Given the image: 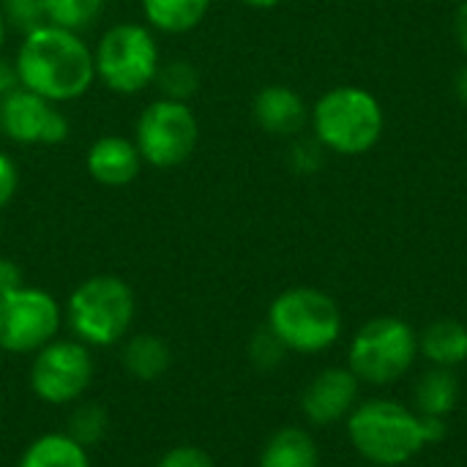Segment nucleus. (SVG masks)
<instances>
[{"label":"nucleus","mask_w":467,"mask_h":467,"mask_svg":"<svg viewBox=\"0 0 467 467\" xmlns=\"http://www.w3.org/2000/svg\"><path fill=\"white\" fill-rule=\"evenodd\" d=\"M361 380L345 367H328L317 372L301 394V413L315 427H331L345 421L358 405Z\"/></svg>","instance_id":"12"},{"label":"nucleus","mask_w":467,"mask_h":467,"mask_svg":"<svg viewBox=\"0 0 467 467\" xmlns=\"http://www.w3.org/2000/svg\"><path fill=\"white\" fill-rule=\"evenodd\" d=\"M96 375V361L93 350L74 337H57L41 350L33 353L30 361V391L38 402L52 405V408H66L77 405Z\"/></svg>","instance_id":"9"},{"label":"nucleus","mask_w":467,"mask_h":467,"mask_svg":"<svg viewBox=\"0 0 467 467\" xmlns=\"http://www.w3.org/2000/svg\"><path fill=\"white\" fill-rule=\"evenodd\" d=\"M16 467H93V462L90 451L66 432H47L25 446Z\"/></svg>","instance_id":"19"},{"label":"nucleus","mask_w":467,"mask_h":467,"mask_svg":"<svg viewBox=\"0 0 467 467\" xmlns=\"http://www.w3.org/2000/svg\"><path fill=\"white\" fill-rule=\"evenodd\" d=\"M120 367L140 383L164 378L172 367V350L159 334H129L120 342Z\"/></svg>","instance_id":"15"},{"label":"nucleus","mask_w":467,"mask_h":467,"mask_svg":"<svg viewBox=\"0 0 467 467\" xmlns=\"http://www.w3.org/2000/svg\"><path fill=\"white\" fill-rule=\"evenodd\" d=\"M16 189H19V167L8 153L0 150V211L14 200Z\"/></svg>","instance_id":"28"},{"label":"nucleus","mask_w":467,"mask_h":467,"mask_svg":"<svg viewBox=\"0 0 467 467\" xmlns=\"http://www.w3.org/2000/svg\"><path fill=\"white\" fill-rule=\"evenodd\" d=\"M16 88H22V82H19V74H16L14 60L0 57V99H5L8 93H14Z\"/></svg>","instance_id":"30"},{"label":"nucleus","mask_w":467,"mask_h":467,"mask_svg":"<svg viewBox=\"0 0 467 467\" xmlns=\"http://www.w3.org/2000/svg\"><path fill=\"white\" fill-rule=\"evenodd\" d=\"M153 88L159 90V99H172V101H186L192 104V99L200 93V71L192 60L186 57H172V60H161Z\"/></svg>","instance_id":"21"},{"label":"nucleus","mask_w":467,"mask_h":467,"mask_svg":"<svg viewBox=\"0 0 467 467\" xmlns=\"http://www.w3.org/2000/svg\"><path fill=\"white\" fill-rule=\"evenodd\" d=\"M0 14L5 19V27L19 36H27L47 25L44 0H0Z\"/></svg>","instance_id":"24"},{"label":"nucleus","mask_w":467,"mask_h":467,"mask_svg":"<svg viewBox=\"0 0 467 467\" xmlns=\"http://www.w3.org/2000/svg\"><path fill=\"white\" fill-rule=\"evenodd\" d=\"M131 140L148 167H181L194 156L200 145L197 112L186 101L156 99L140 112Z\"/></svg>","instance_id":"8"},{"label":"nucleus","mask_w":467,"mask_h":467,"mask_svg":"<svg viewBox=\"0 0 467 467\" xmlns=\"http://www.w3.org/2000/svg\"><path fill=\"white\" fill-rule=\"evenodd\" d=\"M142 19L153 33L181 36L194 30L211 11V0H140Z\"/></svg>","instance_id":"17"},{"label":"nucleus","mask_w":467,"mask_h":467,"mask_svg":"<svg viewBox=\"0 0 467 467\" xmlns=\"http://www.w3.org/2000/svg\"><path fill=\"white\" fill-rule=\"evenodd\" d=\"M107 8V0H44L47 25L85 33L90 30Z\"/></svg>","instance_id":"22"},{"label":"nucleus","mask_w":467,"mask_h":467,"mask_svg":"<svg viewBox=\"0 0 467 467\" xmlns=\"http://www.w3.org/2000/svg\"><path fill=\"white\" fill-rule=\"evenodd\" d=\"M419 356V334L400 317L383 315L364 323L350 339L348 369L367 386L402 380Z\"/></svg>","instance_id":"7"},{"label":"nucleus","mask_w":467,"mask_h":467,"mask_svg":"<svg viewBox=\"0 0 467 467\" xmlns=\"http://www.w3.org/2000/svg\"><path fill=\"white\" fill-rule=\"evenodd\" d=\"M145 161L131 137L104 134L85 153V170L99 186L120 189L140 178Z\"/></svg>","instance_id":"13"},{"label":"nucleus","mask_w":467,"mask_h":467,"mask_svg":"<svg viewBox=\"0 0 467 467\" xmlns=\"http://www.w3.org/2000/svg\"><path fill=\"white\" fill-rule=\"evenodd\" d=\"M5 36H8V27H5V19H3V14H0V49H3V44H5Z\"/></svg>","instance_id":"34"},{"label":"nucleus","mask_w":467,"mask_h":467,"mask_svg":"<svg viewBox=\"0 0 467 467\" xmlns=\"http://www.w3.org/2000/svg\"><path fill=\"white\" fill-rule=\"evenodd\" d=\"M323 150H326V148H323L317 140H301V142H296L293 150H290V164H293L298 172L309 175V172H315V170L323 164Z\"/></svg>","instance_id":"27"},{"label":"nucleus","mask_w":467,"mask_h":467,"mask_svg":"<svg viewBox=\"0 0 467 467\" xmlns=\"http://www.w3.org/2000/svg\"><path fill=\"white\" fill-rule=\"evenodd\" d=\"M134 317L137 296L131 285L115 274H96L82 279L63 306V326L90 350L120 345L131 334Z\"/></svg>","instance_id":"2"},{"label":"nucleus","mask_w":467,"mask_h":467,"mask_svg":"<svg viewBox=\"0 0 467 467\" xmlns=\"http://www.w3.org/2000/svg\"><path fill=\"white\" fill-rule=\"evenodd\" d=\"M454 93H457V99L467 107V63L460 68V74L454 79Z\"/></svg>","instance_id":"32"},{"label":"nucleus","mask_w":467,"mask_h":467,"mask_svg":"<svg viewBox=\"0 0 467 467\" xmlns=\"http://www.w3.org/2000/svg\"><path fill=\"white\" fill-rule=\"evenodd\" d=\"M287 356V348L276 339V334L265 326L260 328L252 342H249V361L260 369V372H271V369H279L282 361Z\"/></svg>","instance_id":"25"},{"label":"nucleus","mask_w":467,"mask_h":467,"mask_svg":"<svg viewBox=\"0 0 467 467\" xmlns=\"http://www.w3.org/2000/svg\"><path fill=\"white\" fill-rule=\"evenodd\" d=\"M419 353L443 369H457L467 361V326L454 317H441L419 334Z\"/></svg>","instance_id":"16"},{"label":"nucleus","mask_w":467,"mask_h":467,"mask_svg":"<svg viewBox=\"0 0 467 467\" xmlns=\"http://www.w3.org/2000/svg\"><path fill=\"white\" fill-rule=\"evenodd\" d=\"M0 134L16 145H41L52 148L68 140L71 120L60 109V104L27 90L16 88L3 99L0 112Z\"/></svg>","instance_id":"11"},{"label":"nucleus","mask_w":467,"mask_h":467,"mask_svg":"<svg viewBox=\"0 0 467 467\" xmlns=\"http://www.w3.org/2000/svg\"><path fill=\"white\" fill-rule=\"evenodd\" d=\"M19 285H25L22 268L11 257H3L0 254V296L8 293V290H14V287H19Z\"/></svg>","instance_id":"29"},{"label":"nucleus","mask_w":467,"mask_h":467,"mask_svg":"<svg viewBox=\"0 0 467 467\" xmlns=\"http://www.w3.org/2000/svg\"><path fill=\"white\" fill-rule=\"evenodd\" d=\"M348 438L367 462L380 467L405 465L430 446L424 416L394 400H369L356 405L348 416Z\"/></svg>","instance_id":"3"},{"label":"nucleus","mask_w":467,"mask_h":467,"mask_svg":"<svg viewBox=\"0 0 467 467\" xmlns=\"http://www.w3.org/2000/svg\"><path fill=\"white\" fill-rule=\"evenodd\" d=\"M156 467H216V462L202 449L183 443V446H175V449L164 451Z\"/></svg>","instance_id":"26"},{"label":"nucleus","mask_w":467,"mask_h":467,"mask_svg":"<svg viewBox=\"0 0 467 467\" xmlns=\"http://www.w3.org/2000/svg\"><path fill=\"white\" fill-rule=\"evenodd\" d=\"M241 3L249 8H257V11H268V8H276L282 0H241Z\"/></svg>","instance_id":"33"},{"label":"nucleus","mask_w":467,"mask_h":467,"mask_svg":"<svg viewBox=\"0 0 467 467\" xmlns=\"http://www.w3.org/2000/svg\"><path fill=\"white\" fill-rule=\"evenodd\" d=\"M60 301L33 285H19L0 296V353L33 356L60 337Z\"/></svg>","instance_id":"10"},{"label":"nucleus","mask_w":467,"mask_h":467,"mask_svg":"<svg viewBox=\"0 0 467 467\" xmlns=\"http://www.w3.org/2000/svg\"><path fill=\"white\" fill-rule=\"evenodd\" d=\"M454 36H457L460 49L467 55V0L460 3V8L454 14Z\"/></svg>","instance_id":"31"},{"label":"nucleus","mask_w":467,"mask_h":467,"mask_svg":"<svg viewBox=\"0 0 467 467\" xmlns=\"http://www.w3.org/2000/svg\"><path fill=\"white\" fill-rule=\"evenodd\" d=\"M93 66L96 82H101L109 93L137 96L153 88L161 66L156 33L145 22L109 25L93 47Z\"/></svg>","instance_id":"5"},{"label":"nucleus","mask_w":467,"mask_h":467,"mask_svg":"<svg viewBox=\"0 0 467 467\" xmlns=\"http://www.w3.org/2000/svg\"><path fill=\"white\" fill-rule=\"evenodd\" d=\"M460 402V380L454 369L432 367L413 386V410L430 419H446Z\"/></svg>","instance_id":"18"},{"label":"nucleus","mask_w":467,"mask_h":467,"mask_svg":"<svg viewBox=\"0 0 467 467\" xmlns=\"http://www.w3.org/2000/svg\"><path fill=\"white\" fill-rule=\"evenodd\" d=\"M287 353H323L342 337L339 304L317 287H287L268 306L265 323Z\"/></svg>","instance_id":"6"},{"label":"nucleus","mask_w":467,"mask_h":467,"mask_svg":"<svg viewBox=\"0 0 467 467\" xmlns=\"http://www.w3.org/2000/svg\"><path fill=\"white\" fill-rule=\"evenodd\" d=\"M260 467H320V454L306 430L282 427L265 441Z\"/></svg>","instance_id":"20"},{"label":"nucleus","mask_w":467,"mask_h":467,"mask_svg":"<svg viewBox=\"0 0 467 467\" xmlns=\"http://www.w3.org/2000/svg\"><path fill=\"white\" fill-rule=\"evenodd\" d=\"M63 432L90 451L93 446H99L107 438V432H109V413L99 402H82L79 400L77 408L71 410L68 427Z\"/></svg>","instance_id":"23"},{"label":"nucleus","mask_w":467,"mask_h":467,"mask_svg":"<svg viewBox=\"0 0 467 467\" xmlns=\"http://www.w3.org/2000/svg\"><path fill=\"white\" fill-rule=\"evenodd\" d=\"M315 140L339 156H361L372 150L383 137V107L380 101L356 85L331 88L317 99L309 112Z\"/></svg>","instance_id":"4"},{"label":"nucleus","mask_w":467,"mask_h":467,"mask_svg":"<svg viewBox=\"0 0 467 467\" xmlns=\"http://www.w3.org/2000/svg\"><path fill=\"white\" fill-rule=\"evenodd\" d=\"M0 112H3V99H0Z\"/></svg>","instance_id":"35"},{"label":"nucleus","mask_w":467,"mask_h":467,"mask_svg":"<svg viewBox=\"0 0 467 467\" xmlns=\"http://www.w3.org/2000/svg\"><path fill=\"white\" fill-rule=\"evenodd\" d=\"M22 88L55 101L68 104L82 99L96 82L93 47L82 33H71L55 25L22 36L14 57Z\"/></svg>","instance_id":"1"},{"label":"nucleus","mask_w":467,"mask_h":467,"mask_svg":"<svg viewBox=\"0 0 467 467\" xmlns=\"http://www.w3.org/2000/svg\"><path fill=\"white\" fill-rule=\"evenodd\" d=\"M309 112L306 101L287 85H265L252 101L254 123L271 137H296L309 123Z\"/></svg>","instance_id":"14"}]
</instances>
